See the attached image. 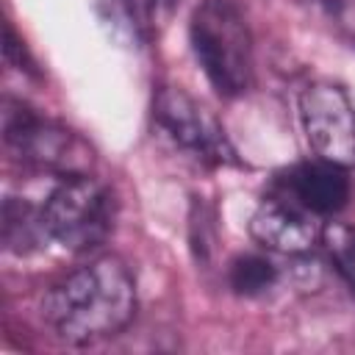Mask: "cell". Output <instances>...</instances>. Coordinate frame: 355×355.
<instances>
[{"instance_id": "obj_1", "label": "cell", "mask_w": 355, "mask_h": 355, "mask_svg": "<svg viewBox=\"0 0 355 355\" xmlns=\"http://www.w3.org/2000/svg\"><path fill=\"white\" fill-rule=\"evenodd\" d=\"M136 313V283L125 261L100 255L47 288L42 316L67 344H94L122 333Z\"/></svg>"}, {"instance_id": "obj_2", "label": "cell", "mask_w": 355, "mask_h": 355, "mask_svg": "<svg viewBox=\"0 0 355 355\" xmlns=\"http://www.w3.org/2000/svg\"><path fill=\"white\" fill-rule=\"evenodd\" d=\"M191 50L222 97H239L252 83V39L233 0H200L189 22Z\"/></svg>"}, {"instance_id": "obj_3", "label": "cell", "mask_w": 355, "mask_h": 355, "mask_svg": "<svg viewBox=\"0 0 355 355\" xmlns=\"http://www.w3.org/2000/svg\"><path fill=\"white\" fill-rule=\"evenodd\" d=\"M42 219L50 241L72 252L100 247L114 227L116 202L105 183L89 175H69L42 202Z\"/></svg>"}, {"instance_id": "obj_4", "label": "cell", "mask_w": 355, "mask_h": 355, "mask_svg": "<svg viewBox=\"0 0 355 355\" xmlns=\"http://www.w3.org/2000/svg\"><path fill=\"white\" fill-rule=\"evenodd\" d=\"M3 139L11 155L36 172H50L58 178L89 175L94 155L92 147L64 125L42 119L36 111L17 100L3 105Z\"/></svg>"}, {"instance_id": "obj_5", "label": "cell", "mask_w": 355, "mask_h": 355, "mask_svg": "<svg viewBox=\"0 0 355 355\" xmlns=\"http://www.w3.org/2000/svg\"><path fill=\"white\" fill-rule=\"evenodd\" d=\"M300 119L316 158L355 166V105L338 83H308L300 94Z\"/></svg>"}, {"instance_id": "obj_6", "label": "cell", "mask_w": 355, "mask_h": 355, "mask_svg": "<svg viewBox=\"0 0 355 355\" xmlns=\"http://www.w3.org/2000/svg\"><path fill=\"white\" fill-rule=\"evenodd\" d=\"M158 128L186 153L208 166H233L239 164L236 150L230 147L222 125L183 89L161 86L153 105Z\"/></svg>"}, {"instance_id": "obj_7", "label": "cell", "mask_w": 355, "mask_h": 355, "mask_svg": "<svg viewBox=\"0 0 355 355\" xmlns=\"http://www.w3.org/2000/svg\"><path fill=\"white\" fill-rule=\"evenodd\" d=\"M324 225L316 214L291 202L283 194H269L258 202L250 216V236L269 252L305 255L322 241Z\"/></svg>"}, {"instance_id": "obj_8", "label": "cell", "mask_w": 355, "mask_h": 355, "mask_svg": "<svg viewBox=\"0 0 355 355\" xmlns=\"http://www.w3.org/2000/svg\"><path fill=\"white\" fill-rule=\"evenodd\" d=\"M275 186L277 194L288 197L291 202L302 205L319 219L338 214L352 197V183L347 178V169L322 158L288 166L286 172L277 175Z\"/></svg>"}, {"instance_id": "obj_9", "label": "cell", "mask_w": 355, "mask_h": 355, "mask_svg": "<svg viewBox=\"0 0 355 355\" xmlns=\"http://www.w3.org/2000/svg\"><path fill=\"white\" fill-rule=\"evenodd\" d=\"M50 241L42 219V205H31L28 200L8 197L3 202V244L8 252L28 255Z\"/></svg>"}, {"instance_id": "obj_10", "label": "cell", "mask_w": 355, "mask_h": 355, "mask_svg": "<svg viewBox=\"0 0 355 355\" xmlns=\"http://www.w3.org/2000/svg\"><path fill=\"white\" fill-rule=\"evenodd\" d=\"M227 280H230V288L241 297H263L266 291H272L277 286L280 272L266 255L247 252V255H236L230 261Z\"/></svg>"}, {"instance_id": "obj_11", "label": "cell", "mask_w": 355, "mask_h": 355, "mask_svg": "<svg viewBox=\"0 0 355 355\" xmlns=\"http://www.w3.org/2000/svg\"><path fill=\"white\" fill-rule=\"evenodd\" d=\"M322 244H324L336 272L355 294V227L344 225V222H330L322 230Z\"/></svg>"}, {"instance_id": "obj_12", "label": "cell", "mask_w": 355, "mask_h": 355, "mask_svg": "<svg viewBox=\"0 0 355 355\" xmlns=\"http://www.w3.org/2000/svg\"><path fill=\"white\" fill-rule=\"evenodd\" d=\"M161 3H175V0H161Z\"/></svg>"}]
</instances>
